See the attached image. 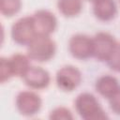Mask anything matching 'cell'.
Listing matches in <instances>:
<instances>
[{
	"label": "cell",
	"instance_id": "obj_3",
	"mask_svg": "<svg viewBox=\"0 0 120 120\" xmlns=\"http://www.w3.org/2000/svg\"><path fill=\"white\" fill-rule=\"evenodd\" d=\"M11 38L19 45H28L38 35L32 16L22 17L17 20L11 27Z\"/></svg>",
	"mask_w": 120,
	"mask_h": 120
},
{
	"label": "cell",
	"instance_id": "obj_9",
	"mask_svg": "<svg viewBox=\"0 0 120 120\" xmlns=\"http://www.w3.org/2000/svg\"><path fill=\"white\" fill-rule=\"evenodd\" d=\"M24 83L33 89H43L46 88L51 82L49 72L40 68L30 66L27 71L22 76Z\"/></svg>",
	"mask_w": 120,
	"mask_h": 120
},
{
	"label": "cell",
	"instance_id": "obj_14",
	"mask_svg": "<svg viewBox=\"0 0 120 120\" xmlns=\"http://www.w3.org/2000/svg\"><path fill=\"white\" fill-rule=\"evenodd\" d=\"M22 8V0H0V11L6 17L18 13Z\"/></svg>",
	"mask_w": 120,
	"mask_h": 120
},
{
	"label": "cell",
	"instance_id": "obj_19",
	"mask_svg": "<svg viewBox=\"0 0 120 120\" xmlns=\"http://www.w3.org/2000/svg\"><path fill=\"white\" fill-rule=\"evenodd\" d=\"M89 1H92V2H94V1H96V0H89Z\"/></svg>",
	"mask_w": 120,
	"mask_h": 120
},
{
	"label": "cell",
	"instance_id": "obj_20",
	"mask_svg": "<svg viewBox=\"0 0 120 120\" xmlns=\"http://www.w3.org/2000/svg\"><path fill=\"white\" fill-rule=\"evenodd\" d=\"M119 1H120V0H119Z\"/></svg>",
	"mask_w": 120,
	"mask_h": 120
},
{
	"label": "cell",
	"instance_id": "obj_17",
	"mask_svg": "<svg viewBox=\"0 0 120 120\" xmlns=\"http://www.w3.org/2000/svg\"><path fill=\"white\" fill-rule=\"evenodd\" d=\"M50 119L53 120H70L73 119L71 112L65 107H58L52 110L50 113Z\"/></svg>",
	"mask_w": 120,
	"mask_h": 120
},
{
	"label": "cell",
	"instance_id": "obj_16",
	"mask_svg": "<svg viewBox=\"0 0 120 120\" xmlns=\"http://www.w3.org/2000/svg\"><path fill=\"white\" fill-rule=\"evenodd\" d=\"M13 77L8 58L1 57L0 59V82L3 83Z\"/></svg>",
	"mask_w": 120,
	"mask_h": 120
},
{
	"label": "cell",
	"instance_id": "obj_10",
	"mask_svg": "<svg viewBox=\"0 0 120 120\" xmlns=\"http://www.w3.org/2000/svg\"><path fill=\"white\" fill-rule=\"evenodd\" d=\"M93 13L99 21L109 22L116 16L117 7L114 0H96L93 2Z\"/></svg>",
	"mask_w": 120,
	"mask_h": 120
},
{
	"label": "cell",
	"instance_id": "obj_1",
	"mask_svg": "<svg viewBox=\"0 0 120 120\" xmlns=\"http://www.w3.org/2000/svg\"><path fill=\"white\" fill-rule=\"evenodd\" d=\"M75 109L84 120L107 119L108 115L101 108L97 98L91 93H82L75 99Z\"/></svg>",
	"mask_w": 120,
	"mask_h": 120
},
{
	"label": "cell",
	"instance_id": "obj_4",
	"mask_svg": "<svg viewBox=\"0 0 120 120\" xmlns=\"http://www.w3.org/2000/svg\"><path fill=\"white\" fill-rule=\"evenodd\" d=\"M93 56L101 62H107L112 53L117 42L114 38L106 32H99L92 38Z\"/></svg>",
	"mask_w": 120,
	"mask_h": 120
},
{
	"label": "cell",
	"instance_id": "obj_18",
	"mask_svg": "<svg viewBox=\"0 0 120 120\" xmlns=\"http://www.w3.org/2000/svg\"><path fill=\"white\" fill-rule=\"evenodd\" d=\"M110 108L117 115H120V87L118 90L109 98Z\"/></svg>",
	"mask_w": 120,
	"mask_h": 120
},
{
	"label": "cell",
	"instance_id": "obj_11",
	"mask_svg": "<svg viewBox=\"0 0 120 120\" xmlns=\"http://www.w3.org/2000/svg\"><path fill=\"white\" fill-rule=\"evenodd\" d=\"M119 87L120 86L117 79L111 75H103L99 77L95 84L97 92L108 99L118 90Z\"/></svg>",
	"mask_w": 120,
	"mask_h": 120
},
{
	"label": "cell",
	"instance_id": "obj_6",
	"mask_svg": "<svg viewBox=\"0 0 120 120\" xmlns=\"http://www.w3.org/2000/svg\"><path fill=\"white\" fill-rule=\"evenodd\" d=\"M40 97L32 91H22L16 98V107L21 114L32 116L38 113L41 108Z\"/></svg>",
	"mask_w": 120,
	"mask_h": 120
},
{
	"label": "cell",
	"instance_id": "obj_13",
	"mask_svg": "<svg viewBox=\"0 0 120 120\" xmlns=\"http://www.w3.org/2000/svg\"><path fill=\"white\" fill-rule=\"evenodd\" d=\"M57 8L63 16L71 18L81 13L82 2V0H58Z\"/></svg>",
	"mask_w": 120,
	"mask_h": 120
},
{
	"label": "cell",
	"instance_id": "obj_7",
	"mask_svg": "<svg viewBox=\"0 0 120 120\" xmlns=\"http://www.w3.org/2000/svg\"><path fill=\"white\" fill-rule=\"evenodd\" d=\"M68 50L71 55L77 59H88L93 56V40L86 35L76 34L69 39Z\"/></svg>",
	"mask_w": 120,
	"mask_h": 120
},
{
	"label": "cell",
	"instance_id": "obj_12",
	"mask_svg": "<svg viewBox=\"0 0 120 120\" xmlns=\"http://www.w3.org/2000/svg\"><path fill=\"white\" fill-rule=\"evenodd\" d=\"M29 59L30 58L28 56H25L21 53H15L8 58L13 77L17 76L22 78V76L30 67Z\"/></svg>",
	"mask_w": 120,
	"mask_h": 120
},
{
	"label": "cell",
	"instance_id": "obj_15",
	"mask_svg": "<svg viewBox=\"0 0 120 120\" xmlns=\"http://www.w3.org/2000/svg\"><path fill=\"white\" fill-rule=\"evenodd\" d=\"M107 65L112 70L120 72V43L116 44L112 53L107 60Z\"/></svg>",
	"mask_w": 120,
	"mask_h": 120
},
{
	"label": "cell",
	"instance_id": "obj_5",
	"mask_svg": "<svg viewBox=\"0 0 120 120\" xmlns=\"http://www.w3.org/2000/svg\"><path fill=\"white\" fill-rule=\"evenodd\" d=\"M55 81L57 86L61 90L71 92L80 85L82 82V73L73 66H65L57 71Z\"/></svg>",
	"mask_w": 120,
	"mask_h": 120
},
{
	"label": "cell",
	"instance_id": "obj_2",
	"mask_svg": "<svg viewBox=\"0 0 120 120\" xmlns=\"http://www.w3.org/2000/svg\"><path fill=\"white\" fill-rule=\"evenodd\" d=\"M55 52V42L46 35L38 34L27 45V56L38 62L49 61L54 56Z\"/></svg>",
	"mask_w": 120,
	"mask_h": 120
},
{
	"label": "cell",
	"instance_id": "obj_8",
	"mask_svg": "<svg viewBox=\"0 0 120 120\" xmlns=\"http://www.w3.org/2000/svg\"><path fill=\"white\" fill-rule=\"evenodd\" d=\"M37 34L50 36L57 26V20L53 13L46 9H39L32 16Z\"/></svg>",
	"mask_w": 120,
	"mask_h": 120
}]
</instances>
